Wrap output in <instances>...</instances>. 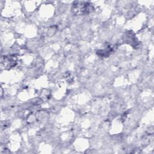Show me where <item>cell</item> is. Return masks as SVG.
Returning a JSON list of instances; mask_svg holds the SVG:
<instances>
[{
    "mask_svg": "<svg viewBox=\"0 0 154 154\" xmlns=\"http://www.w3.org/2000/svg\"><path fill=\"white\" fill-rule=\"evenodd\" d=\"M92 7L88 2H76V4H74L73 10L76 14H86L91 11Z\"/></svg>",
    "mask_w": 154,
    "mask_h": 154,
    "instance_id": "obj_1",
    "label": "cell"
}]
</instances>
